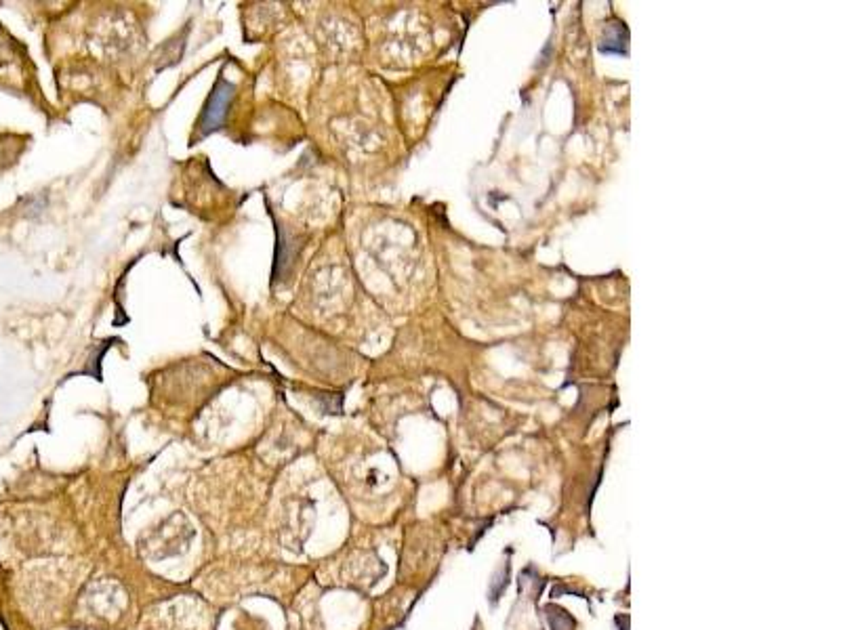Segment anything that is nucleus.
<instances>
[{"instance_id": "f257e3e1", "label": "nucleus", "mask_w": 841, "mask_h": 630, "mask_svg": "<svg viewBox=\"0 0 841 630\" xmlns=\"http://www.w3.org/2000/svg\"><path fill=\"white\" fill-rule=\"evenodd\" d=\"M231 97H233V85H229L223 78H219L215 89H213V93H210V97H208V101H206V105H204L200 122H198L200 137H204V135H208V133H213L215 129L221 126V122L225 120V114L229 110Z\"/></svg>"}]
</instances>
